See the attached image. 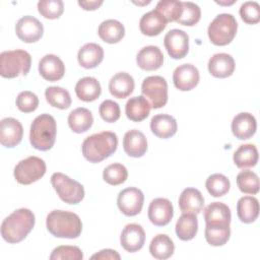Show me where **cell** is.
Segmentation results:
<instances>
[{
  "label": "cell",
  "instance_id": "cell-1",
  "mask_svg": "<svg viewBox=\"0 0 260 260\" xmlns=\"http://www.w3.org/2000/svg\"><path fill=\"white\" fill-rule=\"evenodd\" d=\"M36 222L35 214L27 208H18L5 217L1 223V236L10 243H19L30 233Z\"/></svg>",
  "mask_w": 260,
  "mask_h": 260
},
{
  "label": "cell",
  "instance_id": "cell-2",
  "mask_svg": "<svg viewBox=\"0 0 260 260\" xmlns=\"http://www.w3.org/2000/svg\"><path fill=\"white\" fill-rule=\"evenodd\" d=\"M118 137L111 131H102L86 137L81 145V151L89 162H100L111 156L117 149Z\"/></svg>",
  "mask_w": 260,
  "mask_h": 260
},
{
  "label": "cell",
  "instance_id": "cell-3",
  "mask_svg": "<svg viewBox=\"0 0 260 260\" xmlns=\"http://www.w3.org/2000/svg\"><path fill=\"white\" fill-rule=\"evenodd\" d=\"M47 230L57 238L76 239L82 231L80 217L71 211L53 210L47 215Z\"/></svg>",
  "mask_w": 260,
  "mask_h": 260
},
{
  "label": "cell",
  "instance_id": "cell-4",
  "mask_svg": "<svg viewBox=\"0 0 260 260\" xmlns=\"http://www.w3.org/2000/svg\"><path fill=\"white\" fill-rule=\"evenodd\" d=\"M56 134L57 125L54 117L50 114H41L30 125L29 141L36 149L46 151L53 147Z\"/></svg>",
  "mask_w": 260,
  "mask_h": 260
},
{
  "label": "cell",
  "instance_id": "cell-5",
  "mask_svg": "<svg viewBox=\"0 0 260 260\" xmlns=\"http://www.w3.org/2000/svg\"><path fill=\"white\" fill-rule=\"evenodd\" d=\"M31 57L24 50L3 51L0 54V75L5 78H14L26 75L30 69Z\"/></svg>",
  "mask_w": 260,
  "mask_h": 260
},
{
  "label": "cell",
  "instance_id": "cell-6",
  "mask_svg": "<svg viewBox=\"0 0 260 260\" xmlns=\"http://www.w3.org/2000/svg\"><path fill=\"white\" fill-rule=\"evenodd\" d=\"M237 29L238 23L235 16L231 13H220L209 23L207 34L212 44L225 46L234 40Z\"/></svg>",
  "mask_w": 260,
  "mask_h": 260
},
{
  "label": "cell",
  "instance_id": "cell-7",
  "mask_svg": "<svg viewBox=\"0 0 260 260\" xmlns=\"http://www.w3.org/2000/svg\"><path fill=\"white\" fill-rule=\"evenodd\" d=\"M51 183L59 198L67 204H77L84 197L83 186L65 174L54 173L51 177Z\"/></svg>",
  "mask_w": 260,
  "mask_h": 260
},
{
  "label": "cell",
  "instance_id": "cell-8",
  "mask_svg": "<svg viewBox=\"0 0 260 260\" xmlns=\"http://www.w3.org/2000/svg\"><path fill=\"white\" fill-rule=\"evenodd\" d=\"M46 162L38 156H28L21 159L14 168V178L17 183L29 185L40 180L46 173Z\"/></svg>",
  "mask_w": 260,
  "mask_h": 260
},
{
  "label": "cell",
  "instance_id": "cell-9",
  "mask_svg": "<svg viewBox=\"0 0 260 260\" xmlns=\"http://www.w3.org/2000/svg\"><path fill=\"white\" fill-rule=\"evenodd\" d=\"M141 92L152 109L162 108L168 102L167 80L159 75L148 76L142 81Z\"/></svg>",
  "mask_w": 260,
  "mask_h": 260
},
{
  "label": "cell",
  "instance_id": "cell-10",
  "mask_svg": "<svg viewBox=\"0 0 260 260\" xmlns=\"http://www.w3.org/2000/svg\"><path fill=\"white\" fill-rule=\"evenodd\" d=\"M144 202L142 191L135 187H128L119 192L117 205L120 211L127 216H134L140 213Z\"/></svg>",
  "mask_w": 260,
  "mask_h": 260
},
{
  "label": "cell",
  "instance_id": "cell-11",
  "mask_svg": "<svg viewBox=\"0 0 260 260\" xmlns=\"http://www.w3.org/2000/svg\"><path fill=\"white\" fill-rule=\"evenodd\" d=\"M164 45L171 58L182 59L189 51V37L182 29L173 28L166 34Z\"/></svg>",
  "mask_w": 260,
  "mask_h": 260
},
{
  "label": "cell",
  "instance_id": "cell-12",
  "mask_svg": "<svg viewBox=\"0 0 260 260\" xmlns=\"http://www.w3.org/2000/svg\"><path fill=\"white\" fill-rule=\"evenodd\" d=\"M15 32L19 40L24 43H35L39 41L44 32L42 22L31 15L19 18L15 24Z\"/></svg>",
  "mask_w": 260,
  "mask_h": 260
},
{
  "label": "cell",
  "instance_id": "cell-13",
  "mask_svg": "<svg viewBox=\"0 0 260 260\" xmlns=\"http://www.w3.org/2000/svg\"><path fill=\"white\" fill-rule=\"evenodd\" d=\"M200 75L197 67L190 63L179 65L173 72V81L176 88L182 91L193 89L199 82Z\"/></svg>",
  "mask_w": 260,
  "mask_h": 260
},
{
  "label": "cell",
  "instance_id": "cell-14",
  "mask_svg": "<svg viewBox=\"0 0 260 260\" xmlns=\"http://www.w3.org/2000/svg\"><path fill=\"white\" fill-rule=\"evenodd\" d=\"M23 135L21 123L12 118L7 117L0 122V142L3 146L12 148L20 143Z\"/></svg>",
  "mask_w": 260,
  "mask_h": 260
},
{
  "label": "cell",
  "instance_id": "cell-15",
  "mask_svg": "<svg viewBox=\"0 0 260 260\" xmlns=\"http://www.w3.org/2000/svg\"><path fill=\"white\" fill-rule=\"evenodd\" d=\"M174 215V207L172 202L167 198H155L148 206V218L157 226L168 224Z\"/></svg>",
  "mask_w": 260,
  "mask_h": 260
},
{
  "label": "cell",
  "instance_id": "cell-16",
  "mask_svg": "<svg viewBox=\"0 0 260 260\" xmlns=\"http://www.w3.org/2000/svg\"><path fill=\"white\" fill-rule=\"evenodd\" d=\"M120 242L123 249L127 252H136L144 245L145 232L138 223H128L121 233Z\"/></svg>",
  "mask_w": 260,
  "mask_h": 260
},
{
  "label": "cell",
  "instance_id": "cell-17",
  "mask_svg": "<svg viewBox=\"0 0 260 260\" xmlns=\"http://www.w3.org/2000/svg\"><path fill=\"white\" fill-rule=\"evenodd\" d=\"M39 72L42 77L48 81H57L65 73L63 61L54 54L45 55L39 62Z\"/></svg>",
  "mask_w": 260,
  "mask_h": 260
},
{
  "label": "cell",
  "instance_id": "cell-18",
  "mask_svg": "<svg viewBox=\"0 0 260 260\" xmlns=\"http://www.w3.org/2000/svg\"><path fill=\"white\" fill-rule=\"evenodd\" d=\"M232 132L236 138L246 140L251 138L257 129L255 117L247 112L237 114L232 121Z\"/></svg>",
  "mask_w": 260,
  "mask_h": 260
},
{
  "label": "cell",
  "instance_id": "cell-19",
  "mask_svg": "<svg viewBox=\"0 0 260 260\" xmlns=\"http://www.w3.org/2000/svg\"><path fill=\"white\" fill-rule=\"evenodd\" d=\"M136 63L143 70H156L160 68L164 63V54L157 46H145L138 52Z\"/></svg>",
  "mask_w": 260,
  "mask_h": 260
},
{
  "label": "cell",
  "instance_id": "cell-20",
  "mask_svg": "<svg viewBox=\"0 0 260 260\" xmlns=\"http://www.w3.org/2000/svg\"><path fill=\"white\" fill-rule=\"evenodd\" d=\"M123 148L129 156L141 157L147 150L145 135L137 129L127 131L123 138Z\"/></svg>",
  "mask_w": 260,
  "mask_h": 260
},
{
  "label": "cell",
  "instance_id": "cell-21",
  "mask_svg": "<svg viewBox=\"0 0 260 260\" xmlns=\"http://www.w3.org/2000/svg\"><path fill=\"white\" fill-rule=\"evenodd\" d=\"M235 70V60L226 53H216L208 61L209 73L217 78L231 76Z\"/></svg>",
  "mask_w": 260,
  "mask_h": 260
},
{
  "label": "cell",
  "instance_id": "cell-22",
  "mask_svg": "<svg viewBox=\"0 0 260 260\" xmlns=\"http://www.w3.org/2000/svg\"><path fill=\"white\" fill-rule=\"evenodd\" d=\"M204 219L208 225H230L231 209L222 202H211L204 209Z\"/></svg>",
  "mask_w": 260,
  "mask_h": 260
},
{
  "label": "cell",
  "instance_id": "cell-23",
  "mask_svg": "<svg viewBox=\"0 0 260 260\" xmlns=\"http://www.w3.org/2000/svg\"><path fill=\"white\" fill-rule=\"evenodd\" d=\"M204 206V198L201 192L195 188H186L179 197V207L183 213L198 214Z\"/></svg>",
  "mask_w": 260,
  "mask_h": 260
},
{
  "label": "cell",
  "instance_id": "cell-24",
  "mask_svg": "<svg viewBox=\"0 0 260 260\" xmlns=\"http://www.w3.org/2000/svg\"><path fill=\"white\" fill-rule=\"evenodd\" d=\"M168 21L155 9L148 11L142 15L139 20L140 31L148 37L159 35L167 26Z\"/></svg>",
  "mask_w": 260,
  "mask_h": 260
},
{
  "label": "cell",
  "instance_id": "cell-25",
  "mask_svg": "<svg viewBox=\"0 0 260 260\" xmlns=\"http://www.w3.org/2000/svg\"><path fill=\"white\" fill-rule=\"evenodd\" d=\"M135 82L127 72L116 73L109 81V90L114 98L125 99L134 90Z\"/></svg>",
  "mask_w": 260,
  "mask_h": 260
},
{
  "label": "cell",
  "instance_id": "cell-26",
  "mask_svg": "<svg viewBox=\"0 0 260 260\" xmlns=\"http://www.w3.org/2000/svg\"><path fill=\"white\" fill-rule=\"evenodd\" d=\"M104 59L103 48L95 43H87L83 45L78 53L77 60L80 66L86 69H91L101 64Z\"/></svg>",
  "mask_w": 260,
  "mask_h": 260
},
{
  "label": "cell",
  "instance_id": "cell-27",
  "mask_svg": "<svg viewBox=\"0 0 260 260\" xmlns=\"http://www.w3.org/2000/svg\"><path fill=\"white\" fill-rule=\"evenodd\" d=\"M150 129L158 138H170L177 132V121L171 115L158 114L151 118Z\"/></svg>",
  "mask_w": 260,
  "mask_h": 260
},
{
  "label": "cell",
  "instance_id": "cell-28",
  "mask_svg": "<svg viewBox=\"0 0 260 260\" xmlns=\"http://www.w3.org/2000/svg\"><path fill=\"white\" fill-rule=\"evenodd\" d=\"M151 106L143 95L130 98L125 106L127 118L133 122H141L149 115Z\"/></svg>",
  "mask_w": 260,
  "mask_h": 260
},
{
  "label": "cell",
  "instance_id": "cell-29",
  "mask_svg": "<svg viewBox=\"0 0 260 260\" xmlns=\"http://www.w3.org/2000/svg\"><path fill=\"white\" fill-rule=\"evenodd\" d=\"M102 92V87L96 78L86 76L79 79L75 85V93L80 101H95Z\"/></svg>",
  "mask_w": 260,
  "mask_h": 260
},
{
  "label": "cell",
  "instance_id": "cell-30",
  "mask_svg": "<svg viewBox=\"0 0 260 260\" xmlns=\"http://www.w3.org/2000/svg\"><path fill=\"white\" fill-rule=\"evenodd\" d=\"M98 34L104 42L109 44H116L124 38L125 27L119 20L107 19L99 25Z\"/></svg>",
  "mask_w": 260,
  "mask_h": 260
},
{
  "label": "cell",
  "instance_id": "cell-31",
  "mask_svg": "<svg viewBox=\"0 0 260 260\" xmlns=\"http://www.w3.org/2000/svg\"><path fill=\"white\" fill-rule=\"evenodd\" d=\"M237 214L244 223L254 222L259 215V202L253 196H243L237 203Z\"/></svg>",
  "mask_w": 260,
  "mask_h": 260
},
{
  "label": "cell",
  "instance_id": "cell-32",
  "mask_svg": "<svg viewBox=\"0 0 260 260\" xmlns=\"http://www.w3.org/2000/svg\"><path fill=\"white\" fill-rule=\"evenodd\" d=\"M93 123L91 112L86 108H76L68 116V125L75 133L86 132Z\"/></svg>",
  "mask_w": 260,
  "mask_h": 260
},
{
  "label": "cell",
  "instance_id": "cell-33",
  "mask_svg": "<svg viewBox=\"0 0 260 260\" xmlns=\"http://www.w3.org/2000/svg\"><path fill=\"white\" fill-rule=\"evenodd\" d=\"M175 251V245L173 240L165 234H158L154 236L149 244V252L152 257L158 260H165L170 258Z\"/></svg>",
  "mask_w": 260,
  "mask_h": 260
},
{
  "label": "cell",
  "instance_id": "cell-34",
  "mask_svg": "<svg viewBox=\"0 0 260 260\" xmlns=\"http://www.w3.org/2000/svg\"><path fill=\"white\" fill-rule=\"evenodd\" d=\"M177 237L182 241L192 240L198 231V220L194 213H183L176 223Z\"/></svg>",
  "mask_w": 260,
  "mask_h": 260
},
{
  "label": "cell",
  "instance_id": "cell-35",
  "mask_svg": "<svg viewBox=\"0 0 260 260\" xmlns=\"http://www.w3.org/2000/svg\"><path fill=\"white\" fill-rule=\"evenodd\" d=\"M234 162L240 169L251 168L258 161V150L254 144H242L234 152Z\"/></svg>",
  "mask_w": 260,
  "mask_h": 260
},
{
  "label": "cell",
  "instance_id": "cell-36",
  "mask_svg": "<svg viewBox=\"0 0 260 260\" xmlns=\"http://www.w3.org/2000/svg\"><path fill=\"white\" fill-rule=\"evenodd\" d=\"M47 102L54 108L65 110L71 105V96L67 89L61 86H49L45 90Z\"/></svg>",
  "mask_w": 260,
  "mask_h": 260
},
{
  "label": "cell",
  "instance_id": "cell-37",
  "mask_svg": "<svg viewBox=\"0 0 260 260\" xmlns=\"http://www.w3.org/2000/svg\"><path fill=\"white\" fill-rule=\"evenodd\" d=\"M205 240L206 242L214 247L224 245L231 236L230 225H208L205 226Z\"/></svg>",
  "mask_w": 260,
  "mask_h": 260
},
{
  "label": "cell",
  "instance_id": "cell-38",
  "mask_svg": "<svg viewBox=\"0 0 260 260\" xmlns=\"http://www.w3.org/2000/svg\"><path fill=\"white\" fill-rule=\"evenodd\" d=\"M208 193L213 197H221L225 195L231 187L230 180L222 174H212L205 182Z\"/></svg>",
  "mask_w": 260,
  "mask_h": 260
},
{
  "label": "cell",
  "instance_id": "cell-39",
  "mask_svg": "<svg viewBox=\"0 0 260 260\" xmlns=\"http://www.w3.org/2000/svg\"><path fill=\"white\" fill-rule=\"evenodd\" d=\"M237 185L245 194H257L259 191V178L250 170L241 171L237 176Z\"/></svg>",
  "mask_w": 260,
  "mask_h": 260
},
{
  "label": "cell",
  "instance_id": "cell-40",
  "mask_svg": "<svg viewBox=\"0 0 260 260\" xmlns=\"http://www.w3.org/2000/svg\"><path fill=\"white\" fill-rule=\"evenodd\" d=\"M128 178V171L125 166L119 162L111 164L105 168L103 172V179L106 183L117 186L124 183Z\"/></svg>",
  "mask_w": 260,
  "mask_h": 260
},
{
  "label": "cell",
  "instance_id": "cell-41",
  "mask_svg": "<svg viewBox=\"0 0 260 260\" xmlns=\"http://www.w3.org/2000/svg\"><path fill=\"white\" fill-rule=\"evenodd\" d=\"M155 10L158 11L168 22L177 21L182 14V1H177V0L158 1L155 6Z\"/></svg>",
  "mask_w": 260,
  "mask_h": 260
},
{
  "label": "cell",
  "instance_id": "cell-42",
  "mask_svg": "<svg viewBox=\"0 0 260 260\" xmlns=\"http://www.w3.org/2000/svg\"><path fill=\"white\" fill-rule=\"evenodd\" d=\"M201 17L200 7L191 1L182 2V14L180 18L177 20L178 23L192 26L195 25Z\"/></svg>",
  "mask_w": 260,
  "mask_h": 260
},
{
  "label": "cell",
  "instance_id": "cell-43",
  "mask_svg": "<svg viewBox=\"0 0 260 260\" xmlns=\"http://www.w3.org/2000/svg\"><path fill=\"white\" fill-rule=\"evenodd\" d=\"M38 10L45 18H59L64 11V3L62 0H40L38 2Z\"/></svg>",
  "mask_w": 260,
  "mask_h": 260
},
{
  "label": "cell",
  "instance_id": "cell-44",
  "mask_svg": "<svg viewBox=\"0 0 260 260\" xmlns=\"http://www.w3.org/2000/svg\"><path fill=\"white\" fill-rule=\"evenodd\" d=\"M82 258V251L76 246H58L50 255L51 260H81Z\"/></svg>",
  "mask_w": 260,
  "mask_h": 260
},
{
  "label": "cell",
  "instance_id": "cell-45",
  "mask_svg": "<svg viewBox=\"0 0 260 260\" xmlns=\"http://www.w3.org/2000/svg\"><path fill=\"white\" fill-rule=\"evenodd\" d=\"M239 12L243 21L248 24H256L260 20V6L256 1L244 2Z\"/></svg>",
  "mask_w": 260,
  "mask_h": 260
},
{
  "label": "cell",
  "instance_id": "cell-46",
  "mask_svg": "<svg viewBox=\"0 0 260 260\" xmlns=\"http://www.w3.org/2000/svg\"><path fill=\"white\" fill-rule=\"evenodd\" d=\"M16 107L23 113L34 112L39 106V98L36 93L29 90H23L16 98Z\"/></svg>",
  "mask_w": 260,
  "mask_h": 260
},
{
  "label": "cell",
  "instance_id": "cell-47",
  "mask_svg": "<svg viewBox=\"0 0 260 260\" xmlns=\"http://www.w3.org/2000/svg\"><path fill=\"white\" fill-rule=\"evenodd\" d=\"M99 112H100L102 119L109 123L116 122L120 118V115H121V111H120V107H119L118 103H116L112 100L104 101L100 105Z\"/></svg>",
  "mask_w": 260,
  "mask_h": 260
},
{
  "label": "cell",
  "instance_id": "cell-48",
  "mask_svg": "<svg viewBox=\"0 0 260 260\" xmlns=\"http://www.w3.org/2000/svg\"><path fill=\"white\" fill-rule=\"evenodd\" d=\"M91 259H101V260H105V259H110V260H120L121 256L119 255V253L113 249H104L101 250L100 252L93 254L91 257Z\"/></svg>",
  "mask_w": 260,
  "mask_h": 260
},
{
  "label": "cell",
  "instance_id": "cell-49",
  "mask_svg": "<svg viewBox=\"0 0 260 260\" xmlns=\"http://www.w3.org/2000/svg\"><path fill=\"white\" fill-rule=\"evenodd\" d=\"M103 4V0H89V1H78V5L84 10H95Z\"/></svg>",
  "mask_w": 260,
  "mask_h": 260
},
{
  "label": "cell",
  "instance_id": "cell-50",
  "mask_svg": "<svg viewBox=\"0 0 260 260\" xmlns=\"http://www.w3.org/2000/svg\"><path fill=\"white\" fill-rule=\"evenodd\" d=\"M217 4H220V5H231L233 3H235V1H231V2H220V1H216Z\"/></svg>",
  "mask_w": 260,
  "mask_h": 260
},
{
  "label": "cell",
  "instance_id": "cell-51",
  "mask_svg": "<svg viewBox=\"0 0 260 260\" xmlns=\"http://www.w3.org/2000/svg\"><path fill=\"white\" fill-rule=\"evenodd\" d=\"M135 4H140V5H143V4H149L150 1H144V2H134Z\"/></svg>",
  "mask_w": 260,
  "mask_h": 260
}]
</instances>
